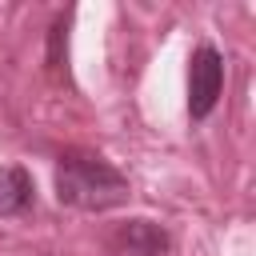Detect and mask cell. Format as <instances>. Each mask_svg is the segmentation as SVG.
<instances>
[{
    "label": "cell",
    "instance_id": "3957f363",
    "mask_svg": "<svg viewBox=\"0 0 256 256\" xmlns=\"http://www.w3.org/2000/svg\"><path fill=\"white\" fill-rule=\"evenodd\" d=\"M32 200V180L24 168H0V216L24 212Z\"/></svg>",
    "mask_w": 256,
    "mask_h": 256
},
{
    "label": "cell",
    "instance_id": "6da1fadb",
    "mask_svg": "<svg viewBox=\"0 0 256 256\" xmlns=\"http://www.w3.org/2000/svg\"><path fill=\"white\" fill-rule=\"evenodd\" d=\"M56 200L80 212H108L128 200V176L96 152H64L56 164Z\"/></svg>",
    "mask_w": 256,
    "mask_h": 256
},
{
    "label": "cell",
    "instance_id": "7a4b0ae2",
    "mask_svg": "<svg viewBox=\"0 0 256 256\" xmlns=\"http://www.w3.org/2000/svg\"><path fill=\"white\" fill-rule=\"evenodd\" d=\"M224 92V56L212 44H200L188 64V112L204 120Z\"/></svg>",
    "mask_w": 256,
    "mask_h": 256
},
{
    "label": "cell",
    "instance_id": "277c9868",
    "mask_svg": "<svg viewBox=\"0 0 256 256\" xmlns=\"http://www.w3.org/2000/svg\"><path fill=\"white\" fill-rule=\"evenodd\" d=\"M120 240H124V248L132 252V256H160L164 252V232L152 224V220H132L124 232H120Z\"/></svg>",
    "mask_w": 256,
    "mask_h": 256
}]
</instances>
